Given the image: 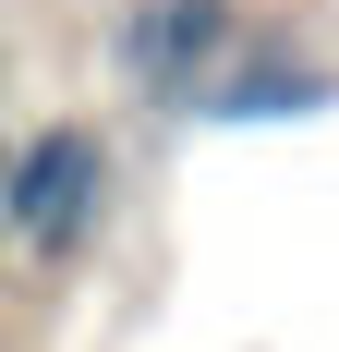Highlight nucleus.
Masks as SVG:
<instances>
[{
	"mask_svg": "<svg viewBox=\"0 0 339 352\" xmlns=\"http://www.w3.org/2000/svg\"><path fill=\"white\" fill-rule=\"evenodd\" d=\"M97 219H109V134L85 122V109L12 134V170H0V243L36 255V267H73V255L97 243Z\"/></svg>",
	"mask_w": 339,
	"mask_h": 352,
	"instance_id": "obj_1",
	"label": "nucleus"
},
{
	"mask_svg": "<svg viewBox=\"0 0 339 352\" xmlns=\"http://www.w3.org/2000/svg\"><path fill=\"white\" fill-rule=\"evenodd\" d=\"M242 36H255L242 0H121V25H109V73H121L145 109L194 122V98L218 85V61H231Z\"/></svg>",
	"mask_w": 339,
	"mask_h": 352,
	"instance_id": "obj_2",
	"label": "nucleus"
},
{
	"mask_svg": "<svg viewBox=\"0 0 339 352\" xmlns=\"http://www.w3.org/2000/svg\"><path fill=\"white\" fill-rule=\"evenodd\" d=\"M315 109H339V73L303 61V49H267V36H242L231 61H218V85L194 98V122H315Z\"/></svg>",
	"mask_w": 339,
	"mask_h": 352,
	"instance_id": "obj_3",
	"label": "nucleus"
},
{
	"mask_svg": "<svg viewBox=\"0 0 339 352\" xmlns=\"http://www.w3.org/2000/svg\"><path fill=\"white\" fill-rule=\"evenodd\" d=\"M0 170H12V134H0Z\"/></svg>",
	"mask_w": 339,
	"mask_h": 352,
	"instance_id": "obj_4",
	"label": "nucleus"
}]
</instances>
